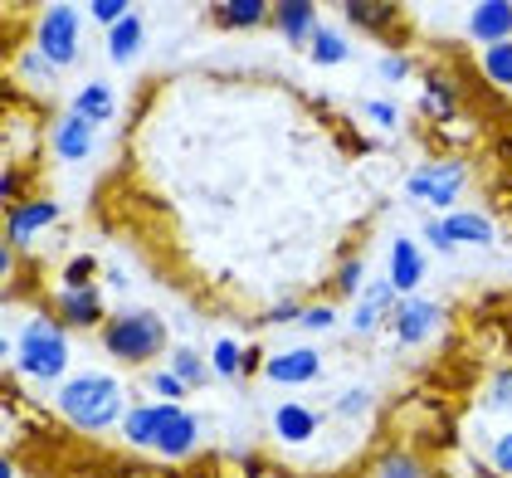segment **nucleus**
Masks as SVG:
<instances>
[{
	"instance_id": "1",
	"label": "nucleus",
	"mask_w": 512,
	"mask_h": 478,
	"mask_svg": "<svg viewBox=\"0 0 512 478\" xmlns=\"http://www.w3.org/2000/svg\"><path fill=\"white\" fill-rule=\"evenodd\" d=\"M122 439L161 459H191L200 449V420L176 400H142L122 415Z\"/></svg>"
},
{
	"instance_id": "2",
	"label": "nucleus",
	"mask_w": 512,
	"mask_h": 478,
	"mask_svg": "<svg viewBox=\"0 0 512 478\" xmlns=\"http://www.w3.org/2000/svg\"><path fill=\"white\" fill-rule=\"evenodd\" d=\"M54 405H59V415H64L74 430H88V435L122 425V415L132 410V405H127V391H122V381L118 376H108V371L69 376V381L59 386Z\"/></svg>"
},
{
	"instance_id": "3",
	"label": "nucleus",
	"mask_w": 512,
	"mask_h": 478,
	"mask_svg": "<svg viewBox=\"0 0 512 478\" xmlns=\"http://www.w3.org/2000/svg\"><path fill=\"white\" fill-rule=\"evenodd\" d=\"M10 352H15V371L20 376H30V381H64V371H69V327L59 318H30L20 327V337L10 342Z\"/></svg>"
},
{
	"instance_id": "4",
	"label": "nucleus",
	"mask_w": 512,
	"mask_h": 478,
	"mask_svg": "<svg viewBox=\"0 0 512 478\" xmlns=\"http://www.w3.org/2000/svg\"><path fill=\"white\" fill-rule=\"evenodd\" d=\"M103 347L122 366H147V361H157L171 347V327H166L161 313L132 308V313H118V318L103 322Z\"/></svg>"
},
{
	"instance_id": "5",
	"label": "nucleus",
	"mask_w": 512,
	"mask_h": 478,
	"mask_svg": "<svg viewBox=\"0 0 512 478\" xmlns=\"http://www.w3.org/2000/svg\"><path fill=\"white\" fill-rule=\"evenodd\" d=\"M469 186V166L459 157H434V161H420L410 176H405V196L425 200V205H434V210H454V200H459V191Z\"/></svg>"
},
{
	"instance_id": "6",
	"label": "nucleus",
	"mask_w": 512,
	"mask_h": 478,
	"mask_svg": "<svg viewBox=\"0 0 512 478\" xmlns=\"http://www.w3.org/2000/svg\"><path fill=\"white\" fill-rule=\"evenodd\" d=\"M79 44H83V20H79V5H49L35 25V49L54 69H69L79 59Z\"/></svg>"
},
{
	"instance_id": "7",
	"label": "nucleus",
	"mask_w": 512,
	"mask_h": 478,
	"mask_svg": "<svg viewBox=\"0 0 512 478\" xmlns=\"http://www.w3.org/2000/svg\"><path fill=\"white\" fill-rule=\"evenodd\" d=\"M386 327H391L395 347H425L434 332L444 327V308H439L434 298L410 293V298H400V303H395V313L386 318Z\"/></svg>"
},
{
	"instance_id": "8",
	"label": "nucleus",
	"mask_w": 512,
	"mask_h": 478,
	"mask_svg": "<svg viewBox=\"0 0 512 478\" xmlns=\"http://www.w3.org/2000/svg\"><path fill=\"white\" fill-rule=\"evenodd\" d=\"M54 318L64 322L69 332H88L103 322V293L98 283H83V288H54Z\"/></svg>"
},
{
	"instance_id": "9",
	"label": "nucleus",
	"mask_w": 512,
	"mask_h": 478,
	"mask_svg": "<svg viewBox=\"0 0 512 478\" xmlns=\"http://www.w3.org/2000/svg\"><path fill=\"white\" fill-rule=\"evenodd\" d=\"M264 376L274 386H313L322 381V352L317 347H288V352H274L264 361Z\"/></svg>"
},
{
	"instance_id": "10",
	"label": "nucleus",
	"mask_w": 512,
	"mask_h": 478,
	"mask_svg": "<svg viewBox=\"0 0 512 478\" xmlns=\"http://www.w3.org/2000/svg\"><path fill=\"white\" fill-rule=\"evenodd\" d=\"M59 220V200L49 196H35V200H20V205H10V215H5V239L15 244V249H25L30 239L49 230Z\"/></svg>"
},
{
	"instance_id": "11",
	"label": "nucleus",
	"mask_w": 512,
	"mask_h": 478,
	"mask_svg": "<svg viewBox=\"0 0 512 478\" xmlns=\"http://www.w3.org/2000/svg\"><path fill=\"white\" fill-rule=\"evenodd\" d=\"M395 303H400V293H395L391 279H366L361 298H356V313H352V332L356 337H371L395 313Z\"/></svg>"
},
{
	"instance_id": "12",
	"label": "nucleus",
	"mask_w": 512,
	"mask_h": 478,
	"mask_svg": "<svg viewBox=\"0 0 512 478\" xmlns=\"http://www.w3.org/2000/svg\"><path fill=\"white\" fill-rule=\"evenodd\" d=\"M386 279L395 283L400 298H410L425 283V249L415 239H405V235L391 239V249H386Z\"/></svg>"
},
{
	"instance_id": "13",
	"label": "nucleus",
	"mask_w": 512,
	"mask_h": 478,
	"mask_svg": "<svg viewBox=\"0 0 512 478\" xmlns=\"http://www.w3.org/2000/svg\"><path fill=\"white\" fill-rule=\"evenodd\" d=\"M49 147H54V157H59V161H88V157H93V147H98V127L69 108L64 118L54 122Z\"/></svg>"
},
{
	"instance_id": "14",
	"label": "nucleus",
	"mask_w": 512,
	"mask_h": 478,
	"mask_svg": "<svg viewBox=\"0 0 512 478\" xmlns=\"http://www.w3.org/2000/svg\"><path fill=\"white\" fill-rule=\"evenodd\" d=\"M464 30H469L473 44H508L512 40V0H478L469 10V20H464Z\"/></svg>"
},
{
	"instance_id": "15",
	"label": "nucleus",
	"mask_w": 512,
	"mask_h": 478,
	"mask_svg": "<svg viewBox=\"0 0 512 478\" xmlns=\"http://www.w3.org/2000/svg\"><path fill=\"white\" fill-rule=\"evenodd\" d=\"M317 430H322V415H317L313 405H303V400H278L274 439H283V444H308V439H317Z\"/></svg>"
},
{
	"instance_id": "16",
	"label": "nucleus",
	"mask_w": 512,
	"mask_h": 478,
	"mask_svg": "<svg viewBox=\"0 0 512 478\" xmlns=\"http://www.w3.org/2000/svg\"><path fill=\"white\" fill-rule=\"evenodd\" d=\"M274 25H278V35H283L288 44H308L322 20H317L313 0H278L274 5Z\"/></svg>"
},
{
	"instance_id": "17",
	"label": "nucleus",
	"mask_w": 512,
	"mask_h": 478,
	"mask_svg": "<svg viewBox=\"0 0 512 478\" xmlns=\"http://www.w3.org/2000/svg\"><path fill=\"white\" fill-rule=\"evenodd\" d=\"M444 225H449V239H454V244H478V249H488V244L498 239L493 220H488L483 210H449Z\"/></svg>"
},
{
	"instance_id": "18",
	"label": "nucleus",
	"mask_w": 512,
	"mask_h": 478,
	"mask_svg": "<svg viewBox=\"0 0 512 478\" xmlns=\"http://www.w3.org/2000/svg\"><path fill=\"white\" fill-rule=\"evenodd\" d=\"M74 113L79 118H88L93 127H108L113 122V113H118V103H113V88L108 83H83L79 93H74Z\"/></svg>"
},
{
	"instance_id": "19",
	"label": "nucleus",
	"mask_w": 512,
	"mask_h": 478,
	"mask_svg": "<svg viewBox=\"0 0 512 478\" xmlns=\"http://www.w3.org/2000/svg\"><path fill=\"white\" fill-rule=\"evenodd\" d=\"M342 15H347V25H356V30H371V35L391 30L395 20H400V10H395V5H386V0H347V5H342Z\"/></svg>"
},
{
	"instance_id": "20",
	"label": "nucleus",
	"mask_w": 512,
	"mask_h": 478,
	"mask_svg": "<svg viewBox=\"0 0 512 478\" xmlns=\"http://www.w3.org/2000/svg\"><path fill=\"white\" fill-rule=\"evenodd\" d=\"M142 40H147V25H142V15L132 10L122 25L108 30V59H113V64H132V59L142 54Z\"/></svg>"
},
{
	"instance_id": "21",
	"label": "nucleus",
	"mask_w": 512,
	"mask_h": 478,
	"mask_svg": "<svg viewBox=\"0 0 512 478\" xmlns=\"http://www.w3.org/2000/svg\"><path fill=\"white\" fill-rule=\"evenodd\" d=\"M308 59H313L317 69H337V64H347L352 59V44L342 30H332V25H317L313 40H308Z\"/></svg>"
},
{
	"instance_id": "22",
	"label": "nucleus",
	"mask_w": 512,
	"mask_h": 478,
	"mask_svg": "<svg viewBox=\"0 0 512 478\" xmlns=\"http://www.w3.org/2000/svg\"><path fill=\"white\" fill-rule=\"evenodd\" d=\"M215 20L230 30H254V25L274 20V5L269 0H225V5H215Z\"/></svg>"
},
{
	"instance_id": "23",
	"label": "nucleus",
	"mask_w": 512,
	"mask_h": 478,
	"mask_svg": "<svg viewBox=\"0 0 512 478\" xmlns=\"http://www.w3.org/2000/svg\"><path fill=\"white\" fill-rule=\"evenodd\" d=\"M371 478H439V474H434L420 454H410V449H391V454H381V459H376Z\"/></svg>"
},
{
	"instance_id": "24",
	"label": "nucleus",
	"mask_w": 512,
	"mask_h": 478,
	"mask_svg": "<svg viewBox=\"0 0 512 478\" xmlns=\"http://www.w3.org/2000/svg\"><path fill=\"white\" fill-rule=\"evenodd\" d=\"M420 108H425L434 122H454L459 118V93H454V83L430 74V79H425V93H420Z\"/></svg>"
},
{
	"instance_id": "25",
	"label": "nucleus",
	"mask_w": 512,
	"mask_h": 478,
	"mask_svg": "<svg viewBox=\"0 0 512 478\" xmlns=\"http://www.w3.org/2000/svg\"><path fill=\"white\" fill-rule=\"evenodd\" d=\"M210 371H215L220 381H239V376H244V347H239L235 337H220V342L210 347Z\"/></svg>"
},
{
	"instance_id": "26",
	"label": "nucleus",
	"mask_w": 512,
	"mask_h": 478,
	"mask_svg": "<svg viewBox=\"0 0 512 478\" xmlns=\"http://www.w3.org/2000/svg\"><path fill=\"white\" fill-rule=\"evenodd\" d=\"M478 69H483V79L488 83L512 88V40L508 44H488V49L478 54Z\"/></svg>"
},
{
	"instance_id": "27",
	"label": "nucleus",
	"mask_w": 512,
	"mask_h": 478,
	"mask_svg": "<svg viewBox=\"0 0 512 478\" xmlns=\"http://www.w3.org/2000/svg\"><path fill=\"white\" fill-rule=\"evenodd\" d=\"M166 366L186 381V391H191V386H205V381L215 376V371L205 366V357H200V352H191V347H171V361H166Z\"/></svg>"
},
{
	"instance_id": "28",
	"label": "nucleus",
	"mask_w": 512,
	"mask_h": 478,
	"mask_svg": "<svg viewBox=\"0 0 512 478\" xmlns=\"http://www.w3.org/2000/svg\"><path fill=\"white\" fill-rule=\"evenodd\" d=\"M361 288H366V264H361V254H356V259H342V269H337V293H342V298H361Z\"/></svg>"
},
{
	"instance_id": "29",
	"label": "nucleus",
	"mask_w": 512,
	"mask_h": 478,
	"mask_svg": "<svg viewBox=\"0 0 512 478\" xmlns=\"http://www.w3.org/2000/svg\"><path fill=\"white\" fill-rule=\"evenodd\" d=\"M83 10H88L98 25H108V30H113V25H122V20L132 15V5H127V0H88Z\"/></svg>"
},
{
	"instance_id": "30",
	"label": "nucleus",
	"mask_w": 512,
	"mask_h": 478,
	"mask_svg": "<svg viewBox=\"0 0 512 478\" xmlns=\"http://www.w3.org/2000/svg\"><path fill=\"white\" fill-rule=\"evenodd\" d=\"M298 327H308V332H332V327H337V308H332V303H303Z\"/></svg>"
},
{
	"instance_id": "31",
	"label": "nucleus",
	"mask_w": 512,
	"mask_h": 478,
	"mask_svg": "<svg viewBox=\"0 0 512 478\" xmlns=\"http://www.w3.org/2000/svg\"><path fill=\"white\" fill-rule=\"evenodd\" d=\"M332 410H337L342 420H356V415H366V410H371V391H366V386H352V391H342V396H337Z\"/></svg>"
},
{
	"instance_id": "32",
	"label": "nucleus",
	"mask_w": 512,
	"mask_h": 478,
	"mask_svg": "<svg viewBox=\"0 0 512 478\" xmlns=\"http://www.w3.org/2000/svg\"><path fill=\"white\" fill-rule=\"evenodd\" d=\"M420 235H425V244H434L439 254H454L459 244L449 239V225H444V215H425V225H420Z\"/></svg>"
},
{
	"instance_id": "33",
	"label": "nucleus",
	"mask_w": 512,
	"mask_h": 478,
	"mask_svg": "<svg viewBox=\"0 0 512 478\" xmlns=\"http://www.w3.org/2000/svg\"><path fill=\"white\" fill-rule=\"evenodd\" d=\"M152 391H157L161 400H181L186 396V381H181L171 366H161V371H152Z\"/></svg>"
},
{
	"instance_id": "34",
	"label": "nucleus",
	"mask_w": 512,
	"mask_h": 478,
	"mask_svg": "<svg viewBox=\"0 0 512 478\" xmlns=\"http://www.w3.org/2000/svg\"><path fill=\"white\" fill-rule=\"evenodd\" d=\"M93 269H98V259H93V254H74V259H69V269H64V288H83V283L93 279Z\"/></svg>"
},
{
	"instance_id": "35",
	"label": "nucleus",
	"mask_w": 512,
	"mask_h": 478,
	"mask_svg": "<svg viewBox=\"0 0 512 478\" xmlns=\"http://www.w3.org/2000/svg\"><path fill=\"white\" fill-rule=\"evenodd\" d=\"M488 405H493V410H508L512 405V366H503V371L488 381Z\"/></svg>"
},
{
	"instance_id": "36",
	"label": "nucleus",
	"mask_w": 512,
	"mask_h": 478,
	"mask_svg": "<svg viewBox=\"0 0 512 478\" xmlns=\"http://www.w3.org/2000/svg\"><path fill=\"white\" fill-rule=\"evenodd\" d=\"M376 74L386 83H405L410 79V59H405V54H381V59H376Z\"/></svg>"
},
{
	"instance_id": "37",
	"label": "nucleus",
	"mask_w": 512,
	"mask_h": 478,
	"mask_svg": "<svg viewBox=\"0 0 512 478\" xmlns=\"http://www.w3.org/2000/svg\"><path fill=\"white\" fill-rule=\"evenodd\" d=\"M20 69H25V74H30V79H54V74H59V69H54V64H49V59H44L40 49H25V54H20Z\"/></svg>"
},
{
	"instance_id": "38",
	"label": "nucleus",
	"mask_w": 512,
	"mask_h": 478,
	"mask_svg": "<svg viewBox=\"0 0 512 478\" xmlns=\"http://www.w3.org/2000/svg\"><path fill=\"white\" fill-rule=\"evenodd\" d=\"M488 464L498 469L503 478H512V435H498L493 439V454H488Z\"/></svg>"
},
{
	"instance_id": "39",
	"label": "nucleus",
	"mask_w": 512,
	"mask_h": 478,
	"mask_svg": "<svg viewBox=\"0 0 512 478\" xmlns=\"http://www.w3.org/2000/svg\"><path fill=\"white\" fill-rule=\"evenodd\" d=\"M20 186H25V171H20V166H5V176H0V200H5V205H20Z\"/></svg>"
},
{
	"instance_id": "40",
	"label": "nucleus",
	"mask_w": 512,
	"mask_h": 478,
	"mask_svg": "<svg viewBox=\"0 0 512 478\" xmlns=\"http://www.w3.org/2000/svg\"><path fill=\"white\" fill-rule=\"evenodd\" d=\"M366 118L376 122V127H395L400 113H395V103H386V98H371V103H366Z\"/></svg>"
},
{
	"instance_id": "41",
	"label": "nucleus",
	"mask_w": 512,
	"mask_h": 478,
	"mask_svg": "<svg viewBox=\"0 0 512 478\" xmlns=\"http://www.w3.org/2000/svg\"><path fill=\"white\" fill-rule=\"evenodd\" d=\"M298 318H303V303H274L264 313V327H283V322H298Z\"/></svg>"
},
{
	"instance_id": "42",
	"label": "nucleus",
	"mask_w": 512,
	"mask_h": 478,
	"mask_svg": "<svg viewBox=\"0 0 512 478\" xmlns=\"http://www.w3.org/2000/svg\"><path fill=\"white\" fill-rule=\"evenodd\" d=\"M15 269V244H0V274Z\"/></svg>"
},
{
	"instance_id": "43",
	"label": "nucleus",
	"mask_w": 512,
	"mask_h": 478,
	"mask_svg": "<svg viewBox=\"0 0 512 478\" xmlns=\"http://www.w3.org/2000/svg\"><path fill=\"white\" fill-rule=\"evenodd\" d=\"M0 478H15V464H10V459H0Z\"/></svg>"
}]
</instances>
